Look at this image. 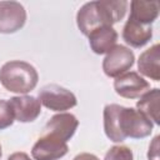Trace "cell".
Here are the masks:
<instances>
[{"label":"cell","mask_w":160,"mask_h":160,"mask_svg":"<svg viewBox=\"0 0 160 160\" xmlns=\"http://www.w3.org/2000/svg\"><path fill=\"white\" fill-rule=\"evenodd\" d=\"M104 131L112 142H122L126 138L144 139L152 131L154 124L134 108L108 104L104 108Z\"/></svg>","instance_id":"6da1fadb"},{"label":"cell","mask_w":160,"mask_h":160,"mask_svg":"<svg viewBox=\"0 0 160 160\" xmlns=\"http://www.w3.org/2000/svg\"><path fill=\"white\" fill-rule=\"evenodd\" d=\"M129 2L125 0H98L84 4L76 14L79 30L89 36L96 29L112 26L124 19Z\"/></svg>","instance_id":"7a4b0ae2"},{"label":"cell","mask_w":160,"mask_h":160,"mask_svg":"<svg viewBox=\"0 0 160 160\" xmlns=\"http://www.w3.org/2000/svg\"><path fill=\"white\" fill-rule=\"evenodd\" d=\"M38 80L36 69L26 61L11 60L0 69V82L10 92L28 94L36 88Z\"/></svg>","instance_id":"3957f363"},{"label":"cell","mask_w":160,"mask_h":160,"mask_svg":"<svg viewBox=\"0 0 160 160\" xmlns=\"http://www.w3.org/2000/svg\"><path fill=\"white\" fill-rule=\"evenodd\" d=\"M38 99L40 100L41 105H44L46 109L59 112L70 110L78 104L74 92L58 84H49L42 86L39 91Z\"/></svg>","instance_id":"277c9868"},{"label":"cell","mask_w":160,"mask_h":160,"mask_svg":"<svg viewBox=\"0 0 160 160\" xmlns=\"http://www.w3.org/2000/svg\"><path fill=\"white\" fill-rule=\"evenodd\" d=\"M135 55L132 50L124 45H115L106 52L102 60L104 74L109 78H118L132 68Z\"/></svg>","instance_id":"5b68a950"},{"label":"cell","mask_w":160,"mask_h":160,"mask_svg":"<svg viewBox=\"0 0 160 160\" xmlns=\"http://www.w3.org/2000/svg\"><path fill=\"white\" fill-rule=\"evenodd\" d=\"M115 92L125 99H138L150 90V84L135 71H126L115 78Z\"/></svg>","instance_id":"8992f818"},{"label":"cell","mask_w":160,"mask_h":160,"mask_svg":"<svg viewBox=\"0 0 160 160\" xmlns=\"http://www.w3.org/2000/svg\"><path fill=\"white\" fill-rule=\"evenodd\" d=\"M79 126V120L70 112H60L54 115L45 125L42 135L66 142L70 140Z\"/></svg>","instance_id":"52a82bcc"},{"label":"cell","mask_w":160,"mask_h":160,"mask_svg":"<svg viewBox=\"0 0 160 160\" xmlns=\"http://www.w3.org/2000/svg\"><path fill=\"white\" fill-rule=\"evenodd\" d=\"M26 22V10L18 1H0V32L14 34Z\"/></svg>","instance_id":"ba28073f"},{"label":"cell","mask_w":160,"mask_h":160,"mask_svg":"<svg viewBox=\"0 0 160 160\" xmlns=\"http://www.w3.org/2000/svg\"><path fill=\"white\" fill-rule=\"evenodd\" d=\"M14 119L20 122H32L41 114V102L31 95L14 96L8 100Z\"/></svg>","instance_id":"9c48e42d"},{"label":"cell","mask_w":160,"mask_h":160,"mask_svg":"<svg viewBox=\"0 0 160 160\" xmlns=\"http://www.w3.org/2000/svg\"><path fill=\"white\" fill-rule=\"evenodd\" d=\"M69 151L66 142L58 139L41 135L31 149L34 160H60Z\"/></svg>","instance_id":"30bf717a"},{"label":"cell","mask_w":160,"mask_h":160,"mask_svg":"<svg viewBox=\"0 0 160 160\" xmlns=\"http://www.w3.org/2000/svg\"><path fill=\"white\" fill-rule=\"evenodd\" d=\"M152 38L151 25L141 24L131 18L128 19L122 28V39L131 48H141Z\"/></svg>","instance_id":"8fae6325"},{"label":"cell","mask_w":160,"mask_h":160,"mask_svg":"<svg viewBox=\"0 0 160 160\" xmlns=\"http://www.w3.org/2000/svg\"><path fill=\"white\" fill-rule=\"evenodd\" d=\"M160 45L154 44L148 50L142 51L138 60V69L144 76L159 81L160 80Z\"/></svg>","instance_id":"7c38bea8"},{"label":"cell","mask_w":160,"mask_h":160,"mask_svg":"<svg viewBox=\"0 0 160 160\" xmlns=\"http://www.w3.org/2000/svg\"><path fill=\"white\" fill-rule=\"evenodd\" d=\"M88 38L91 50L98 55H102L116 45L118 32L112 26H104L92 31Z\"/></svg>","instance_id":"4fadbf2b"},{"label":"cell","mask_w":160,"mask_h":160,"mask_svg":"<svg viewBox=\"0 0 160 160\" xmlns=\"http://www.w3.org/2000/svg\"><path fill=\"white\" fill-rule=\"evenodd\" d=\"M159 16V2L158 1H141L132 0L130 2L129 18L145 24L151 25Z\"/></svg>","instance_id":"5bb4252c"},{"label":"cell","mask_w":160,"mask_h":160,"mask_svg":"<svg viewBox=\"0 0 160 160\" xmlns=\"http://www.w3.org/2000/svg\"><path fill=\"white\" fill-rule=\"evenodd\" d=\"M159 101H160V90L155 88L145 92L142 96H140V100H138L136 102L138 110L155 125H160Z\"/></svg>","instance_id":"9a60e30c"},{"label":"cell","mask_w":160,"mask_h":160,"mask_svg":"<svg viewBox=\"0 0 160 160\" xmlns=\"http://www.w3.org/2000/svg\"><path fill=\"white\" fill-rule=\"evenodd\" d=\"M104 160H134V155L130 148L124 145H115L108 150Z\"/></svg>","instance_id":"2e32d148"},{"label":"cell","mask_w":160,"mask_h":160,"mask_svg":"<svg viewBox=\"0 0 160 160\" xmlns=\"http://www.w3.org/2000/svg\"><path fill=\"white\" fill-rule=\"evenodd\" d=\"M15 119L11 108L6 100H0V130H4L14 124Z\"/></svg>","instance_id":"e0dca14e"},{"label":"cell","mask_w":160,"mask_h":160,"mask_svg":"<svg viewBox=\"0 0 160 160\" xmlns=\"http://www.w3.org/2000/svg\"><path fill=\"white\" fill-rule=\"evenodd\" d=\"M148 158L149 160H159V136H155L152 142L150 144Z\"/></svg>","instance_id":"ac0fdd59"},{"label":"cell","mask_w":160,"mask_h":160,"mask_svg":"<svg viewBox=\"0 0 160 160\" xmlns=\"http://www.w3.org/2000/svg\"><path fill=\"white\" fill-rule=\"evenodd\" d=\"M8 160H31L30 156L26 154V152H22V151H18V152H14L11 154Z\"/></svg>","instance_id":"d6986e66"},{"label":"cell","mask_w":160,"mask_h":160,"mask_svg":"<svg viewBox=\"0 0 160 160\" xmlns=\"http://www.w3.org/2000/svg\"><path fill=\"white\" fill-rule=\"evenodd\" d=\"M72 160H100L96 155L90 154V152H81L79 155H76Z\"/></svg>","instance_id":"ffe728a7"},{"label":"cell","mask_w":160,"mask_h":160,"mask_svg":"<svg viewBox=\"0 0 160 160\" xmlns=\"http://www.w3.org/2000/svg\"><path fill=\"white\" fill-rule=\"evenodd\" d=\"M1 156H2V150H1V145H0V159H1Z\"/></svg>","instance_id":"44dd1931"}]
</instances>
